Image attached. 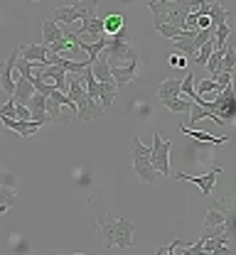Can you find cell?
Segmentation results:
<instances>
[{
    "label": "cell",
    "mask_w": 236,
    "mask_h": 255,
    "mask_svg": "<svg viewBox=\"0 0 236 255\" xmlns=\"http://www.w3.org/2000/svg\"><path fill=\"white\" fill-rule=\"evenodd\" d=\"M180 96H185V98H190V101L197 98V91H195V74H192V71H187L185 79L180 81Z\"/></svg>",
    "instance_id": "25"
},
{
    "label": "cell",
    "mask_w": 236,
    "mask_h": 255,
    "mask_svg": "<svg viewBox=\"0 0 236 255\" xmlns=\"http://www.w3.org/2000/svg\"><path fill=\"white\" fill-rule=\"evenodd\" d=\"M180 81H182V79H165V81L158 86V98L165 101V98L180 96Z\"/></svg>",
    "instance_id": "22"
},
{
    "label": "cell",
    "mask_w": 236,
    "mask_h": 255,
    "mask_svg": "<svg viewBox=\"0 0 236 255\" xmlns=\"http://www.w3.org/2000/svg\"><path fill=\"white\" fill-rule=\"evenodd\" d=\"M187 57H182V54H172L170 57V66H175V69H185L187 66Z\"/></svg>",
    "instance_id": "34"
},
{
    "label": "cell",
    "mask_w": 236,
    "mask_h": 255,
    "mask_svg": "<svg viewBox=\"0 0 236 255\" xmlns=\"http://www.w3.org/2000/svg\"><path fill=\"white\" fill-rule=\"evenodd\" d=\"M17 57H20V52L12 49L10 57L0 66V89L7 96H12V91H15V79H17V76H15V64H17Z\"/></svg>",
    "instance_id": "6"
},
{
    "label": "cell",
    "mask_w": 236,
    "mask_h": 255,
    "mask_svg": "<svg viewBox=\"0 0 236 255\" xmlns=\"http://www.w3.org/2000/svg\"><path fill=\"white\" fill-rule=\"evenodd\" d=\"M212 52H214V42L209 39V42H204L202 47H200V49L195 52V54H197V59H195V62H197V66H204V64H207V59H209V54H212Z\"/></svg>",
    "instance_id": "30"
},
{
    "label": "cell",
    "mask_w": 236,
    "mask_h": 255,
    "mask_svg": "<svg viewBox=\"0 0 236 255\" xmlns=\"http://www.w3.org/2000/svg\"><path fill=\"white\" fill-rule=\"evenodd\" d=\"M103 54L108 59V66H123V64L133 62V59H140L138 49L131 47L128 42V30L126 25L113 34H106V47H103Z\"/></svg>",
    "instance_id": "3"
},
{
    "label": "cell",
    "mask_w": 236,
    "mask_h": 255,
    "mask_svg": "<svg viewBox=\"0 0 236 255\" xmlns=\"http://www.w3.org/2000/svg\"><path fill=\"white\" fill-rule=\"evenodd\" d=\"M170 150H172V142L165 140L160 132H155L153 135V147H150V162H153L155 172L163 174V177L172 174L170 172Z\"/></svg>",
    "instance_id": "5"
},
{
    "label": "cell",
    "mask_w": 236,
    "mask_h": 255,
    "mask_svg": "<svg viewBox=\"0 0 236 255\" xmlns=\"http://www.w3.org/2000/svg\"><path fill=\"white\" fill-rule=\"evenodd\" d=\"M7 209H10V206H7L5 201H0V216H5V214H7Z\"/></svg>",
    "instance_id": "37"
},
{
    "label": "cell",
    "mask_w": 236,
    "mask_h": 255,
    "mask_svg": "<svg viewBox=\"0 0 236 255\" xmlns=\"http://www.w3.org/2000/svg\"><path fill=\"white\" fill-rule=\"evenodd\" d=\"M99 236L103 238L106 248H131L133 246V233H135V223L126 221V219H113L111 214H103L96 221Z\"/></svg>",
    "instance_id": "2"
},
{
    "label": "cell",
    "mask_w": 236,
    "mask_h": 255,
    "mask_svg": "<svg viewBox=\"0 0 236 255\" xmlns=\"http://www.w3.org/2000/svg\"><path fill=\"white\" fill-rule=\"evenodd\" d=\"M74 7H76V12H79V20L84 22V20H91V17H96V10H99V0H76V2H71Z\"/></svg>",
    "instance_id": "19"
},
{
    "label": "cell",
    "mask_w": 236,
    "mask_h": 255,
    "mask_svg": "<svg viewBox=\"0 0 236 255\" xmlns=\"http://www.w3.org/2000/svg\"><path fill=\"white\" fill-rule=\"evenodd\" d=\"M64 106H59L54 98H49L47 96V106H44V113H47V121L49 123H57V126H67L69 121L74 118V116H67L64 111H62Z\"/></svg>",
    "instance_id": "10"
},
{
    "label": "cell",
    "mask_w": 236,
    "mask_h": 255,
    "mask_svg": "<svg viewBox=\"0 0 236 255\" xmlns=\"http://www.w3.org/2000/svg\"><path fill=\"white\" fill-rule=\"evenodd\" d=\"M133 172L143 184H153L158 179V172L150 162V147H145L138 137H133Z\"/></svg>",
    "instance_id": "4"
},
{
    "label": "cell",
    "mask_w": 236,
    "mask_h": 255,
    "mask_svg": "<svg viewBox=\"0 0 236 255\" xmlns=\"http://www.w3.org/2000/svg\"><path fill=\"white\" fill-rule=\"evenodd\" d=\"M59 39H64V30L54 22V20H44L42 22V44H54V42H59Z\"/></svg>",
    "instance_id": "14"
},
{
    "label": "cell",
    "mask_w": 236,
    "mask_h": 255,
    "mask_svg": "<svg viewBox=\"0 0 236 255\" xmlns=\"http://www.w3.org/2000/svg\"><path fill=\"white\" fill-rule=\"evenodd\" d=\"M0 118H15V101H12V98L0 108Z\"/></svg>",
    "instance_id": "33"
},
{
    "label": "cell",
    "mask_w": 236,
    "mask_h": 255,
    "mask_svg": "<svg viewBox=\"0 0 236 255\" xmlns=\"http://www.w3.org/2000/svg\"><path fill=\"white\" fill-rule=\"evenodd\" d=\"M126 25V17L118 12V15H108V17H103V34H113V32H118L121 27Z\"/></svg>",
    "instance_id": "26"
},
{
    "label": "cell",
    "mask_w": 236,
    "mask_h": 255,
    "mask_svg": "<svg viewBox=\"0 0 236 255\" xmlns=\"http://www.w3.org/2000/svg\"><path fill=\"white\" fill-rule=\"evenodd\" d=\"M207 27H214V25H212V20H209V17H197L195 30H207Z\"/></svg>",
    "instance_id": "36"
},
{
    "label": "cell",
    "mask_w": 236,
    "mask_h": 255,
    "mask_svg": "<svg viewBox=\"0 0 236 255\" xmlns=\"http://www.w3.org/2000/svg\"><path fill=\"white\" fill-rule=\"evenodd\" d=\"M116 98H118V86H116V81L113 79H108V81H101V91H99V103H101V108H111L113 103H116Z\"/></svg>",
    "instance_id": "13"
},
{
    "label": "cell",
    "mask_w": 236,
    "mask_h": 255,
    "mask_svg": "<svg viewBox=\"0 0 236 255\" xmlns=\"http://www.w3.org/2000/svg\"><path fill=\"white\" fill-rule=\"evenodd\" d=\"M187 243L185 241H172L170 246H165V248H158V255H168V253H175L177 248H185Z\"/></svg>",
    "instance_id": "32"
},
{
    "label": "cell",
    "mask_w": 236,
    "mask_h": 255,
    "mask_svg": "<svg viewBox=\"0 0 236 255\" xmlns=\"http://www.w3.org/2000/svg\"><path fill=\"white\" fill-rule=\"evenodd\" d=\"M0 123L7 128V130L17 132L20 137H32L34 132L42 128L39 121H17V118H0Z\"/></svg>",
    "instance_id": "9"
},
{
    "label": "cell",
    "mask_w": 236,
    "mask_h": 255,
    "mask_svg": "<svg viewBox=\"0 0 236 255\" xmlns=\"http://www.w3.org/2000/svg\"><path fill=\"white\" fill-rule=\"evenodd\" d=\"M222 71H227V74H232L234 71V66H236V52H234V47H224V54H222Z\"/></svg>",
    "instance_id": "29"
},
{
    "label": "cell",
    "mask_w": 236,
    "mask_h": 255,
    "mask_svg": "<svg viewBox=\"0 0 236 255\" xmlns=\"http://www.w3.org/2000/svg\"><path fill=\"white\" fill-rule=\"evenodd\" d=\"M222 174V169L217 167V169H212V172H207L202 177H195V174H185V172H175V177L177 179H185V182H192V184H197L200 189H202L204 196H212V191H214V184H217V177Z\"/></svg>",
    "instance_id": "7"
},
{
    "label": "cell",
    "mask_w": 236,
    "mask_h": 255,
    "mask_svg": "<svg viewBox=\"0 0 236 255\" xmlns=\"http://www.w3.org/2000/svg\"><path fill=\"white\" fill-rule=\"evenodd\" d=\"M52 20L59 25H71V22H76L79 20V12H76V7L74 5H59L57 10H54V15H52Z\"/></svg>",
    "instance_id": "18"
},
{
    "label": "cell",
    "mask_w": 236,
    "mask_h": 255,
    "mask_svg": "<svg viewBox=\"0 0 236 255\" xmlns=\"http://www.w3.org/2000/svg\"><path fill=\"white\" fill-rule=\"evenodd\" d=\"M20 52V57L22 59H27V62H42L44 57H47V44H42V42H37V44H27V47H20L17 49Z\"/></svg>",
    "instance_id": "16"
},
{
    "label": "cell",
    "mask_w": 236,
    "mask_h": 255,
    "mask_svg": "<svg viewBox=\"0 0 236 255\" xmlns=\"http://www.w3.org/2000/svg\"><path fill=\"white\" fill-rule=\"evenodd\" d=\"M76 34H79V37H94V42H96V39H101L103 37V20H99V17L84 20Z\"/></svg>",
    "instance_id": "15"
},
{
    "label": "cell",
    "mask_w": 236,
    "mask_h": 255,
    "mask_svg": "<svg viewBox=\"0 0 236 255\" xmlns=\"http://www.w3.org/2000/svg\"><path fill=\"white\" fill-rule=\"evenodd\" d=\"M32 94H34V86L27 81V79H22V76L17 74V79H15V91H12L10 98H12L15 103H22V106H25V103L30 101V96Z\"/></svg>",
    "instance_id": "12"
},
{
    "label": "cell",
    "mask_w": 236,
    "mask_h": 255,
    "mask_svg": "<svg viewBox=\"0 0 236 255\" xmlns=\"http://www.w3.org/2000/svg\"><path fill=\"white\" fill-rule=\"evenodd\" d=\"M207 17L212 20L214 27L222 25V22H229V12H227V7H224L222 2H209V15H207Z\"/></svg>",
    "instance_id": "23"
},
{
    "label": "cell",
    "mask_w": 236,
    "mask_h": 255,
    "mask_svg": "<svg viewBox=\"0 0 236 255\" xmlns=\"http://www.w3.org/2000/svg\"><path fill=\"white\" fill-rule=\"evenodd\" d=\"M202 253H232V246H229V241H222V238H204L202 241Z\"/></svg>",
    "instance_id": "20"
},
{
    "label": "cell",
    "mask_w": 236,
    "mask_h": 255,
    "mask_svg": "<svg viewBox=\"0 0 236 255\" xmlns=\"http://www.w3.org/2000/svg\"><path fill=\"white\" fill-rule=\"evenodd\" d=\"M180 130L185 135L195 137L197 142H209V145H227V140H229L224 135H212V132H204V130H192V128H187V126H180Z\"/></svg>",
    "instance_id": "11"
},
{
    "label": "cell",
    "mask_w": 236,
    "mask_h": 255,
    "mask_svg": "<svg viewBox=\"0 0 236 255\" xmlns=\"http://www.w3.org/2000/svg\"><path fill=\"white\" fill-rule=\"evenodd\" d=\"M163 106H165L168 111H172V113H187V111L192 108V101H190V98H180V96H175V98H165Z\"/></svg>",
    "instance_id": "24"
},
{
    "label": "cell",
    "mask_w": 236,
    "mask_h": 255,
    "mask_svg": "<svg viewBox=\"0 0 236 255\" xmlns=\"http://www.w3.org/2000/svg\"><path fill=\"white\" fill-rule=\"evenodd\" d=\"M202 5V0H148V7L153 12L155 25L168 22L180 30H185V17L195 12Z\"/></svg>",
    "instance_id": "1"
},
{
    "label": "cell",
    "mask_w": 236,
    "mask_h": 255,
    "mask_svg": "<svg viewBox=\"0 0 236 255\" xmlns=\"http://www.w3.org/2000/svg\"><path fill=\"white\" fill-rule=\"evenodd\" d=\"M214 79H217V86H219V89H227V86L232 84V74H227V71H222V74H217Z\"/></svg>",
    "instance_id": "35"
},
{
    "label": "cell",
    "mask_w": 236,
    "mask_h": 255,
    "mask_svg": "<svg viewBox=\"0 0 236 255\" xmlns=\"http://www.w3.org/2000/svg\"><path fill=\"white\" fill-rule=\"evenodd\" d=\"M138 66H140V59H133V62L123 64V66H111V79L116 81L118 91H121L123 86H128V84H131V81L135 79V71H138Z\"/></svg>",
    "instance_id": "8"
},
{
    "label": "cell",
    "mask_w": 236,
    "mask_h": 255,
    "mask_svg": "<svg viewBox=\"0 0 236 255\" xmlns=\"http://www.w3.org/2000/svg\"><path fill=\"white\" fill-rule=\"evenodd\" d=\"M200 238H222V241H229L232 236L227 233V226H204L202 228V236Z\"/></svg>",
    "instance_id": "28"
},
{
    "label": "cell",
    "mask_w": 236,
    "mask_h": 255,
    "mask_svg": "<svg viewBox=\"0 0 236 255\" xmlns=\"http://www.w3.org/2000/svg\"><path fill=\"white\" fill-rule=\"evenodd\" d=\"M103 47H106V34H103L101 39H96V42H81V39H79V49L86 52V59H89V62H94V59L101 54Z\"/></svg>",
    "instance_id": "21"
},
{
    "label": "cell",
    "mask_w": 236,
    "mask_h": 255,
    "mask_svg": "<svg viewBox=\"0 0 236 255\" xmlns=\"http://www.w3.org/2000/svg\"><path fill=\"white\" fill-rule=\"evenodd\" d=\"M155 30H158V34H163L165 39H177V37H185V34L190 32V30H180V27H175V25H168V22H158Z\"/></svg>",
    "instance_id": "27"
},
{
    "label": "cell",
    "mask_w": 236,
    "mask_h": 255,
    "mask_svg": "<svg viewBox=\"0 0 236 255\" xmlns=\"http://www.w3.org/2000/svg\"><path fill=\"white\" fill-rule=\"evenodd\" d=\"M91 74H94V79L101 84V81H108L111 79V66H108V59H106V54H99L94 62H91Z\"/></svg>",
    "instance_id": "17"
},
{
    "label": "cell",
    "mask_w": 236,
    "mask_h": 255,
    "mask_svg": "<svg viewBox=\"0 0 236 255\" xmlns=\"http://www.w3.org/2000/svg\"><path fill=\"white\" fill-rule=\"evenodd\" d=\"M212 91H214V94H219V91H222V89H219V86H217V81H214V79H202V81H200V86H197V96H207V94H212Z\"/></svg>",
    "instance_id": "31"
}]
</instances>
